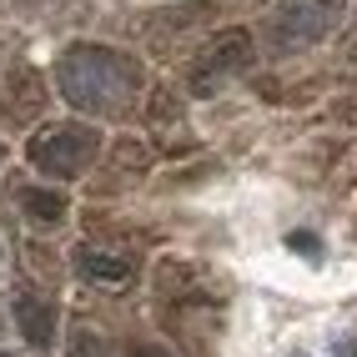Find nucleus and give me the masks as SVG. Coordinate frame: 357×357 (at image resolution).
<instances>
[{
	"mask_svg": "<svg viewBox=\"0 0 357 357\" xmlns=\"http://www.w3.org/2000/svg\"><path fill=\"white\" fill-rule=\"evenodd\" d=\"M141 81V70L116 56V51H101V45H81V51H66L61 61V91L70 106L81 111H96V116H111L131 101V91Z\"/></svg>",
	"mask_w": 357,
	"mask_h": 357,
	"instance_id": "nucleus-1",
	"label": "nucleus"
},
{
	"mask_svg": "<svg viewBox=\"0 0 357 357\" xmlns=\"http://www.w3.org/2000/svg\"><path fill=\"white\" fill-rule=\"evenodd\" d=\"M0 357H6V352H0Z\"/></svg>",
	"mask_w": 357,
	"mask_h": 357,
	"instance_id": "nucleus-9",
	"label": "nucleus"
},
{
	"mask_svg": "<svg viewBox=\"0 0 357 357\" xmlns=\"http://www.w3.org/2000/svg\"><path fill=\"white\" fill-rule=\"evenodd\" d=\"M20 197H26L31 217H45V222H61L66 217V197L61 192H20Z\"/></svg>",
	"mask_w": 357,
	"mask_h": 357,
	"instance_id": "nucleus-6",
	"label": "nucleus"
},
{
	"mask_svg": "<svg viewBox=\"0 0 357 357\" xmlns=\"http://www.w3.org/2000/svg\"><path fill=\"white\" fill-rule=\"evenodd\" d=\"M101 151V136L91 126H61V131H45L31 141V161L40 166L45 176H81Z\"/></svg>",
	"mask_w": 357,
	"mask_h": 357,
	"instance_id": "nucleus-2",
	"label": "nucleus"
},
{
	"mask_svg": "<svg viewBox=\"0 0 357 357\" xmlns=\"http://www.w3.org/2000/svg\"><path fill=\"white\" fill-rule=\"evenodd\" d=\"M131 357H166V352H161V347H136Z\"/></svg>",
	"mask_w": 357,
	"mask_h": 357,
	"instance_id": "nucleus-8",
	"label": "nucleus"
},
{
	"mask_svg": "<svg viewBox=\"0 0 357 357\" xmlns=\"http://www.w3.org/2000/svg\"><path fill=\"white\" fill-rule=\"evenodd\" d=\"M15 322H20L31 347H51V337H56V307L51 302H40L36 292H20L15 297Z\"/></svg>",
	"mask_w": 357,
	"mask_h": 357,
	"instance_id": "nucleus-4",
	"label": "nucleus"
},
{
	"mask_svg": "<svg viewBox=\"0 0 357 357\" xmlns=\"http://www.w3.org/2000/svg\"><path fill=\"white\" fill-rule=\"evenodd\" d=\"M337 15H342V0H292L272 20V36H277V45H307L337 26Z\"/></svg>",
	"mask_w": 357,
	"mask_h": 357,
	"instance_id": "nucleus-3",
	"label": "nucleus"
},
{
	"mask_svg": "<svg viewBox=\"0 0 357 357\" xmlns=\"http://www.w3.org/2000/svg\"><path fill=\"white\" fill-rule=\"evenodd\" d=\"M70 357H111V352H106V342L96 332H76V337H70Z\"/></svg>",
	"mask_w": 357,
	"mask_h": 357,
	"instance_id": "nucleus-7",
	"label": "nucleus"
},
{
	"mask_svg": "<svg viewBox=\"0 0 357 357\" xmlns=\"http://www.w3.org/2000/svg\"><path fill=\"white\" fill-rule=\"evenodd\" d=\"M76 267L91 277V282H106V287H126L136 261L131 257H116V252H101V247H81L76 252Z\"/></svg>",
	"mask_w": 357,
	"mask_h": 357,
	"instance_id": "nucleus-5",
	"label": "nucleus"
}]
</instances>
